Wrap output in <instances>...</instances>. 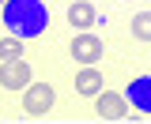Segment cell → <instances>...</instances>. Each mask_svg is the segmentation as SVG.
I'll use <instances>...</instances> for the list:
<instances>
[{
	"label": "cell",
	"instance_id": "obj_1",
	"mask_svg": "<svg viewBox=\"0 0 151 124\" xmlns=\"http://www.w3.org/2000/svg\"><path fill=\"white\" fill-rule=\"evenodd\" d=\"M0 23H4V30L15 38H38L45 34V26H49V8L42 4V0H8L4 8H0Z\"/></svg>",
	"mask_w": 151,
	"mask_h": 124
},
{
	"label": "cell",
	"instance_id": "obj_2",
	"mask_svg": "<svg viewBox=\"0 0 151 124\" xmlns=\"http://www.w3.org/2000/svg\"><path fill=\"white\" fill-rule=\"evenodd\" d=\"M30 83H34V71H30V64H27L23 56L0 60V87L4 90H27Z\"/></svg>",
	"mask_w": 151,
	"mask_h": 124
},
{
	"label": "cell",
	"instance_id": "obj_3",
	"mask_svg": "<svg viewBox=\"0 0 151 124\" xmlns=\"http://www.w3.org/2000/svg\"><path fill=\"white\" fill-rule=\"evenodd\" d=\"M57 102V90L49 83H30V87L23 90V109L30 113V117H45Z\"/></svg>",
	"mask_w": 151,
	"mask_h": 124
},
{
	"label": "cell",
	"instance_id": "obj_4",
	"mask_svg": "<svg viewBox=\"0 0 151 124\" xmlns=\"http://www.w3.org/2000/svg\"><path fill=\"white\" fill-rule=\"evenodd\" d=\"M68 53H72V60H79V64H98L102 60V38L91 34V30H79V34L72 38V45H68Z\"/></svg>",
	"mask_w": 151,
	"mask_h": 124
},
{
	"label": "cell",
	"instance_id": "obj_5",
	"mask_svg": "<svg viewBox=\"0 0 151 124\" xmlns=\"http://www.w3.org/2000/svg\"><path fill=\"white\" fill-rule=\"evenodd\" d=\"M94 113L102 120H129V98L117 90H98L94 94Z\"/></svg>",
	"mask_w": 151,
	"mask_h": 124
},
{
	"label": "cell",
	"instance_id": "obj_6",
	"mask_svg": "<svg viewBox=\"0 0 151 124\" xmlns=\"http://www.w3.org/2000/svg\"><path fill=\"white\" fill-rule=\"evenodd\" d=\"M125 98H129V105H136V113L151 117V75H136L125 90Z\"/></svg>",
	"mask_w": 151,
	"mask_h": 124
},
{
	"label": "cell",
	"instance_id": "obj_7",
	"mask_svg": "<svg viewBox=\"0 0 151 124\" xmlns=\"http://www.w3.org/2000/svg\"><path fill=\"white\" fill-rule=\"evenodd\" d=\"M94 23H98V15H94V4H91V0H76V4H68V26H76V30H91Z\"/></svg>",
	"mask_w": 151,
	"mask_h": 124
},
{
	"label": "cell",
	"instance_id": "obj_8",
	"mask_svg": "<svg viewBox=\"0 0 151 124\" xmlns=\"http://www.w3.org/2000/svg\"><path fill=\"white\" fill-rule=\"evenodd\" d=\"M102 90V75H98V68L94 64H87V68L76 75V94H83V98H94Z\"/></svg>",
	"mask_w": 151,
	"mask_h": 124
},
{
	"label": "cell",
	"instance_id": "obj_9",
	"mask_svg": "<svg viewBox=\"0 0 151 124\" xmlns=\"http://www.w3.org/2000/svg\"><path fill=\"white\" fill-rule=\"evenodd\" d=\"M129 26H132V38L136 41H151V11H136Z\"/></svg>",
	"mask_w": 151,
	"mask_h": 124
},
{
	"label": "cell",
	"instance_id": "obj_10",
	"mask_svg": "<svg viewBox=\"0 0 151 124\" xmlns=\"http://www.w3.org/2000/svg\"><path fill=\"white\" fill-rule=\"evenodd\" d=\"M15 56H23V38L15 34L0 38V60H15Z\"/></svg>",
	"mask_w": 151,
	"mask_h": 124
},
{
	"label": "cell",
	"instance_id": "obj_11",
	"mask_svg": "<svg viewBox=\"0 0 151 124\" xmlns=\"http://www.w3.org/2000/svg\"><path fill=\"white\" fill-rule=\"evenodd\" d=\"M4 4H8V0H0V8H4Z\"/></svg>",
	"mask_w": 151,
	"mask_h": 124
},
{
	"label": "cell",
	"instance_id": "obj_12",
	"mask_svg": "<svg viewBox=\"0 0 151 124\" xmlns=\"http://www.w3.org/2000/svg\"><path fill=\"white\" fill-rule=\"evenodd\" d=\"M0 30H4V23H0Z\"/></svg>",
	"mask_w": 151,
	"mask_h": 124
}]
</instances>
